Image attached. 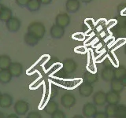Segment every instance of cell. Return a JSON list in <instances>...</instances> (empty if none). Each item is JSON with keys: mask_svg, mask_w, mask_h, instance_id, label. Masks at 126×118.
I'll use <instances>...</instances> for the list:
<instances>
[{"mask_svg": "<svg viewBox=\"0 0 126 118\" xmlns=\"http://www.w3.org/2000/svg\"><path fill=\"white\" fill-rule=\"evenodd\" d=\"M28 31L32 33L39 39H42L46 33V28L42 22L33 21L28 27Z\"/></svg>", "mask_w": 126, "mask_h": 118, "instance_id": "6da1fadb", "label": "cell"}, {"mask_svg": "<svg viewBox=\"0 0 126 118\" xmlns=\"http://www.w3.org/2000/svg\"><path fill=\"white\" fill-rule=\"evenodd\" d=\"M77 98L74 96V94L71 93H66L64 94L61 97V103L63 107L65 109H70L76 104Z\"/></svg>", "mask_w": 126, "mask_h": 118, "instance_id": "7a4b0ae2", "label": "cell"}, {"mask_svg": "<svg viewBox=\"0 0 126 118\" xmlns=\"http://www.w3.org/2000/svg\"><path fill=\"white\" fill-rule=\"evenodd\" d=\"M29 109V105L24 100H18L14 104V111L19 116L25 115Z\"/></svg>", "mask_w": 126, "mask_h": 118, "instance_id": "3957f363", "label": "cell"}, {"mask_svg": "<svg viewBox=\"0 0 126 118\" xmlns=\"http://www.w3.org/2000/svg\"><path fill=\"white\" fill-rule=\"evenodd\" d=\"M93 86L92 84L84 81L78 87V91L82 97H89L93 93Z\"/></svg>", "mask_w": 126, "mask_h": 118, "instance_id": "277c9868", "label": "cell"}, {"mask_svg": "<svg viewBox=\"0 0 126 118\" xmlns=\"http://www.w3.org/2000/svg\"><path fill=\"white\" fill-rule=\"evenodd\" d=\"M6 26L7 30L10 32H17L21 29V21L17 17H12L9 21L6 22Z\"/></svg>", "mask_w": 126, "mask_h": 118, "instance_id": "5b68a950", "label": "cell"}, {"mask_svg": "<svg viewBox=\"0 0 126 118\" xmlns=\"http://www.w3.org/2000/svg\"><path fill=\"white\" fill-rule=\"evenodd\" d=\"M96 105L92 102H87L84 105L82 109V113L85 117L87 118H91L93 117L98 111H97V107Z\"/></svg>", "mask_w": 126, "mask_h": 118, "instance_id": "8992f818", "label": "cell"}, {"mask_svg": "<svg viewBox=\"0 0 126 118\" xmlns=\"http://www.w3.org/2000/svg\"><path fill=\"white\" fill-rule=\"evenodd\" d=\"M62 65H63L62 69L64 70V72L67 74L73 73L77 68V62L72 58L65 59L62 62Z\"/></svg>", "mask_w": 126, "mask_h": 118, "instance_id": "52a82bcc", "label": "cell"}, {"mask_svg": "<svg viewBox=\"0 0 126 118\" xmlns=\"http://www.w3.org/2000/svg\"><path fill=\"white\" fill-rule=\"evenodd\" d=\"M70 17L66 13H60L58 14L55 17V24L61 27L65 28L68 27L70 24Z\"/></svg>", "mask_w": 126, "mask_h": 118, "instance_id": "ba28073f", "label": "cell"}, {"mask_svg": "<svg viewBox=\"0 0 126 118\" xmlns=\"http://www.w3.org/2000/svg\"><path fill=\"white\" fill-rule=\"evenodd\" d=\"M65 32V28L61 27L56 24H54L51 26L50 29V36L54 39H61L64 36Z\"/></svg>", "mask_w": 126, "mask_h": 118, "instance_id": "9c48e42d", "label": "cell"}, {"mask_svg": "<svg viewBox=\"0 0 126 118\" xmlns=\"http://www.w3.org/2000/svg\"><path fill=\"white\" fill-rule=\"evenodd\" d=\"M106 102V94L104 91L98 90L93 95V103L97 106H102Z\"/></svg>", "mask_w": 126, "mask_h": 118, "instance_id": "30bf717a", "label": "cell"}, {"mask_svg": "<svg viewBox=\"0 0 126 118\" xmlns=\"http://www.w3.org/2000/svg\"><path fill=\"white\" fill-rule=\"evenodd\" d=\"M101 77L106 82H110L114 79V68L107 66L101 71Z\"/></svg>", "mask_w": 126, "mask_h": 118, "instance_id": "8fae6325", "label": "cell"}, {"mask_svg": "<svg viewBox=\"0 0 126 118\" xmlns=\"http://www.w3.org/2000/svg\"><path fill=\"white\" fill-rule=\"evenodd\" d=\"M8 69L13 77H19L23 73V65L19 62H12Z\"/></svg>", "mask_w": 126, "mask_h": 118, "instance_id": "7c38bea8", "label": "cell"}, {"mask_svg": "<svg viewBox=\"0 0 126 118\" xmlns=\"http://www.w3.org/2000/svg\"><path fill=\"white\" fill-rule=\"evenodd\" d=\"M14 98L9 94H2L0 97V107L4 109H8L13 105Z\"/></svg>", "mask_w": 126, "mask_h": 118, "instance_id": "4fadbf2b", "label": "cell"}, {"mask_svg": "<svg viewBox=\"0 0 126 118\" xmlns=\"http://www.w3.org/2000/svg\"><path fill=\"white\" fill-rule=\"evenodd\" d=\"M80 7V3L79 0H66L65 9L69 13H76Z\"/></svg>", "mask_w": 126, "mask_h": 118, "instance_id": "5bb4252c", "label": "cell"}, {"mask_svg": "<svg viewBox=\"0 0 126 118\" xmlns=\"http://www.w3.org/2000/svg\"><path fill=\"white\" fill-rule=\"evenodd\" d=\"M106 94V102L108 104L117 105L121 100L120 93H117L113 90H110Z\"/></svg>", "mask_w": 126, "mask_h": 118, "instance_id": "9a60e30c", "label": "cell"}, {"mask_svg": "<svg viewBox=\"0 0 126 118\" xmlns=\"http://www.w3.org/2000/svg\"><path fill=\"white\" fill-rule=\"evenodd\" d=\"M39 40L40 39L38 37H36L32 33L29 32V31L24 36V41H25V44H27L29 46H35V45H37Z\"/></svg>", "mask_w": 126, "mask_h": 118, "instance_id": "2e32d148", "label": "cell"}, {"mask_svg": "<svg viewBox=\"0 0 126 118\" xmlns=\"http://www.w3.org/2000/svg\"><path fill=\"white\" fill-rule=\"evenodd\" d=\"M57 110H58V104L53 100L49 101L45 105V107L43 108V111L46 113L49 114V115H52Z\"/></svg>", "mask_w": 126, "mask_h": 118, "instance_id": "e0dca14e", "label": "cell"}, {"mask_svg": "<svg viewBox=\"0 0 126 118\" xmlns=\"http://www.w3.org/2000/svg\"><path fill=\"white\" fill-rule=\"evenodd\" d=\"M13 17V12L10 8L7 6H3L2 10L0 13V21L2 22H6Z\"/></svg>", "mask_w": 126, "mask_h": 118, "instance_id": "ac0fdd59", "label": "cell"}, {"mask_svg": "<svg viewBox=\"0 0 126 118\" xmlns=\"http://www.w3.org/2000/svg\"><path fill=\"white\" fill-rule=\"evenodd\" d=\"M12 75L9 69H0V84H6L12 80Z\"/></svg>", "mask_w": 126, "mask_h": 118, "instance_id": "d6986e66", "label": "cell"}, {"mask_svg": "<svg viewBox=\"0 0 126 118\" xmlns=\"http://www.w3.org/2000/svg\"><path fill=\"white\" fill-rule=\"evenodd\" d=\"M12 63L11 58L6 54L0 55V69H8Z\"/></svg>", "mask_w": 126, "mask_h": 118, "instance_id": "ffe728a7", "label": "cell"}, {"mask_svg": "<svg viewBox=\"0 0 126 118\" xmlns=\"http://www.w3.org/2000/svg\"><path fill=\"white\" fill-rule=\"evenodd\" d=\"M110 88H111V90H113V91L121 93L124 90L125 87L121 84L120 80L114 78L112 81H110Z\"/></svg>", "mask_w": 126, "mask_h": 118, "instance_id": "44dd1931", "label": "cell"}, {"mask_svg": "<svg viewBox=\"0 0 126 118\" xmlns=\"http://www.w3.org/2000/svg\"><path fill=\"white\" fill-rule=\"evenodd\" d=\"M41 5L42 4L39 0H29L26 7L30 12L34 13V12H37L38 10H39Z\"/></svg>", "mask_w": 126, "mask_h": 118, "instance_id": "7402d4cb", "label": "cell"}, {"mask_svg": "<svg viewBox=\"0 0 126 118\" xmlns=\"http://www.w3.org/2000/svg\"><path fill=\"white\" fill-rule=\"evenodd\" d=\"M83 78H84V81L92 84L98 80V75L92 72H89V71H86L83 75Z\"/></svg>", "mask_w": 126, "mask_h": 118, "instance_id": "603a6c76", "label": "cell"}, {"mask_svg": "<svg viewBox=\"0 0 126 118\" xmlns=\"http://www.w3.org/2000/svg\"><path fill=\"white\" fill-rule=\"evenodd\" d=\"M126 75V67L124 65H120L114 69V78L120 80Z\"/></svg>", "mask_w": 126, "mask_h": 118, "instance_id": "cb8c5ba5", "label": "cell"}, {"mask_svg": "<svg viewBox=\"0 0 126 118\" xmlns=\"http://www.w3.org/2000/svg\"><path fill=\"white\" fill-rule=\"evenodd\" d=\"M113 118H126V105H118L117 112Z\"/></svg>", "mask_w": 126, "mask_h": 118, "instance_id": "d4e9b609", "label": "cell"}, {"mask_svg": "<svg viewBox=\"0 0 126 118\" xmlns=\"http://www.w3.org/2000/svg\"><path fill=\"white\" fill-rule=\"evenodd\" d=\"M117 105H113V104H108L105 107V113L107 114L109 117H114L115 113L117 112Z\"/></svg>", "mask_w": 126, "mask_h": 118, "instance_id": "484cf974", "label": "cell"}, {"mask_svg": "<svg viewBox=\"0 0 126 118\" xmlns=\"http://www.w3.org/2000/svg\"><path fill=\"white\" fill-rule=\"evenodd\" d=\"M51 117L50 118H66V116L65 113L62 111V110H57L56 112L54 113L52 115H50Z\"/></svg>", "mask_w": 126, "mask_h": 118, "instance_id": "4316f807", "label": "cell"}, {"mask_svg": "<svg viewBox=\"0 0 126 118\" xmlns=\"http://www.w3.org/2000/svg\"><path fill=\"white\" fill-rule=\"evenodd\" d=\"M25 118H42V115L38 111H31L27 114Z\"/></svg>", "mask_w": 126, "mask_h": 118, "instance_id": "83f0119b", "label": "cell"}, {"mask_svg": "<svg viewBox=\"0 0 126 118\" xmlns=\"http://www.w3.org/2000/svg\"><path fill=\"white\" fill-rule=\"evenodd\" d=\"M17 5L21 7H26L28 3H29V0H15Z\"/></svg>", "mask_w": 126, "mask_h": 118, "instance_id": "f1b7e54d", "label": "cell"}, {"mask_svg": "<svg viewBox=\"0 0 126 118\" xmlns=\"http://www.w3.org/2000/svg\"><path fill=\"white\" fill-rule=\"evenodd\" d=\"M93 118H109V117L105 112H97Z\"/></svg>", "mask_w": 126, "mask_h": 118, "instance_id": "f546056e", "label": "cell"}, {"mask_svg": "<svg viewBox=\"0 0 126 118\" xmlns=\"http://www.w3.org/2000/svg\"><path fill=\"white\" fill-rule=\"evenodd\" d=\"M39 1H40L41 4H43V5H49V4L52 2L53 0H39Z\"/></svg>", "mask_w": 126, "mask_h": 118, "instance_id": "4dcf8cb0", "label": "cell"}, {"mask_svg": "<svg viewBox=\"0 0 126 118\" xmlns=\"http://www.w3.org/2000/svg\"><path fill=\"white\" fill-rule=\"evenodd\" d=\"M120 81L121 83V84L125 88V87H126V75H125V76H124L122 78L120 79Z\"/></svg>", "mask_w": 126, "mask_h": 118, "instance_id": "1f68e13d", "label": "cell"}, {"mask_svg": "<svg viewBox=\"0 0 126 118\" xmlns=\"http://www.w3.org/2000/svg\"><path fill=\"white\" fill-rule=\"evenodd\" d=\"M6 118H20V117H19V115H17V113H11V114H9Z\"/></svg>", "mask_w": 126, "mask_h": 118, "instance_id": "d6a6232c", "label": "cell"}, {"mask_svg": "<svg viewBox=\"0 0 126 118\" xmlns=\"http://www.w3.org/2000/svg\"><path fill=\"white\" fill-rule=\"evenodd\" d=\"M73 118H85V117L84 116V115H75V116H73Z\"/></svg>", "mask_w": 126, "mask_h": 118, "instance_id": "836d02e7", "label": "cell"}, {"mask_svg": "<svg viewBox=\"0 0 126 118\" xmlns=\"http://www.w3.org/2000/svg\"><path fill=\"white\" fill-rule=\"evenodd\" d=\"M81 1L84 2V3H90L92 0H81Z\"/></svg>", "mask_w": 126, "mask_h": 118, "instance_id": "e575fe53", "label": "cell"}, {"mask_svg": "<svg viewBox=\"0 0 126 118\" xmlns=\"http://www.w3.org/2000/svg\"><path fill=\"white\" fill-rule=\"evenodd\" d=\"M0 118H6V117L4 116V114L2 112H0Z\"/></svg>", "mask_w": 126, "mask_h": 118, "instance_id": "d590c367", "label": "cell"}, {"mask_svg": "<svg viewBox=\"0 0 126 118\" xmlns=\"http://www.w3.org/2000/svg\"><path fill=\"white\" fill-rule=\"evenodd\" d=\"M3 5H2V4H1V3H0V13H1V11H2V8H3Z\"/></svg>", "mask_w": 126, "mask_h": 118, "instance_id": "8d00e7d4", "label": "cell"}, {"mask_svg": "<svg viewBox=\"0 0 126 118\" xmlns=\"http://www.w3.org/2000/svg\"><path fill=\"white\" fill-rule=\"evenodd\" d=\"M124 52H125V54L126 55V44L125 45V47H124Z\"/></svg>", "mask_w": 126, "mask_h": 118, "instance_id": "74e56055", "label": "cell"}, {"mask_svg": "<svg viewBox=\"0 0 126 118\" xmlns=\"http://www.w3.org/2000/svg\"><path fill=\"white\" fill-rule=\"evenodd\" d=\"M1 95H2V93H1V91H0V97H1Z\"/></svg>", "mask_w": 126, "mask_h": 118, "instance_id": "f35d334b", "label": "cell"}, {"mask_svg": "<svg viewBox=\"0 0 126 118\" xmlns=\"http://www.w3.org/2000/svg\"><path fill=\"white\" fill-rule=\"evenodd\" d=\"M0 1H1V0H0Z\"/></svg>", "mask_w": 126, "mask_h": 118, "instance_id": "ab89813d", "label": "cell"}]
</instances>
